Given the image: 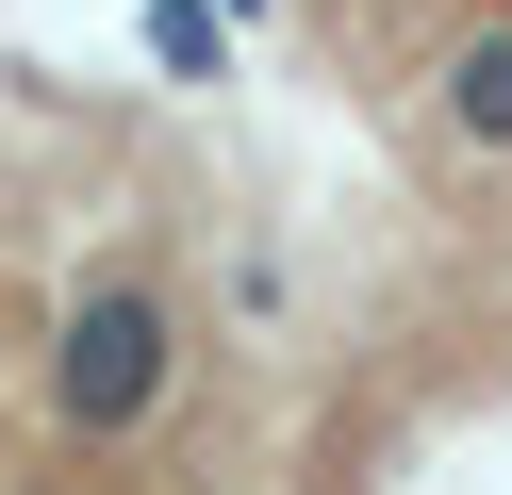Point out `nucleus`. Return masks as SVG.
<instances>
[{"mask_svg": "<svg viewBox=\"0 0 512 495\" xmlns=\"http://www.w3.org/2000/svg\"><path fill=\"white\" fill-rule=\"evenodd\" d=\"M463 116H479V132H512V50H479V66H463Z\"/></svg>", "mask_w": 512, "mask_h": 495, "instance_id": "2", "label": "nucleus"}, {"mask_svg": "<svg viewBox=\"0 0 512 495\" xmlns=\"http://www.w3.org/2000/svg\"><path fill=\"white\" fill-rule=\"evenodd\" d=\"M133 396H149V314H100V330H83V363H67V413L116 429Z\"/></svg>", "mask_w": 512, "mask_h": 495, "instance_id": "1", "label": "nucleus"}]
</instances>
